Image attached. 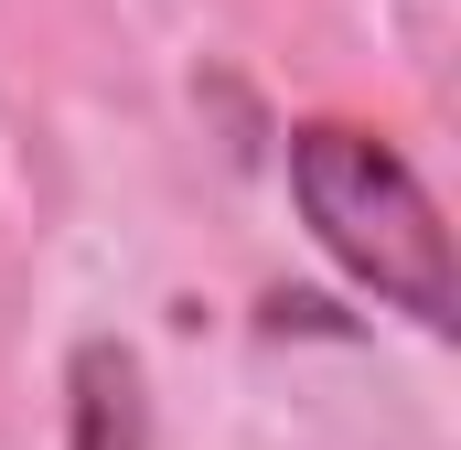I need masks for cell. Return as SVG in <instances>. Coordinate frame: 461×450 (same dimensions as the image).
<instances>
[{
  "instance_id": "1",
  "label": "cell",
  "mask_w": 461,
  "mask_h": 450,
  "mask_svg": "<svg viewBox=\"0 0 461 450\" xmlns=\"http://www.w3.org/2000/svg\"><path fill=\"white\" fill-rule=\"evenodd\" d=\"M290 194L301 225L322 236V257L365 279L386 311H408L419 333H451L461 290H451V225L429 204V183L408 172L397 140L354 129V118H301L290 129Z\"/></svg>"
},
{
  "instance_id": "2",
  "label": "cell",
  "mask_w": 461,
  "mask_h": 450,
  "mask_svg": "<svg viewBox=\"0 0 461 450\" xmlns=\"http://www.w3.org/2000/svg\"><path fill=\"white\" fill-rule=\"evenodd\" d=\"M65 450H150V397H140V354L108 333L76 343L65 364Z\"/></svg>"
}]
</instances>
